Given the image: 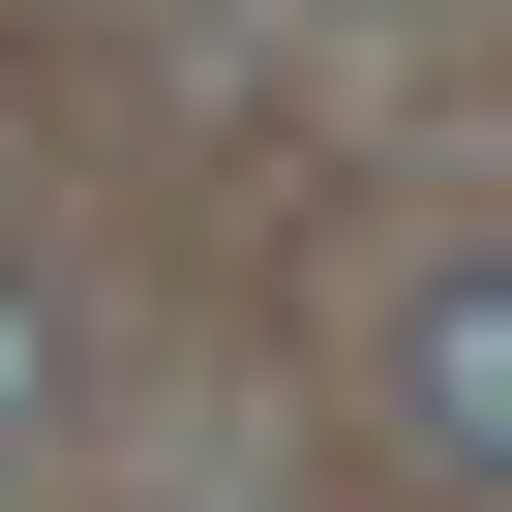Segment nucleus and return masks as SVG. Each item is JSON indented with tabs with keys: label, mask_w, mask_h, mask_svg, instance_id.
Listing matches in <instances>:
<instances>
[{
	"label": "nucleus",
	"mask_w": 512,
	"mask_h": 512,
	"mask_svg": "<svg viewBox=\"0 0 512 512\" xmlns=\"http://www.w3.org/2000/svg\"><path fill=\"white\" fill-rule=\"evenodd\" d=\"M181 512H241V482H181Z\"/></svg>",
	"instance_id": "obj_3"
},
{
	"label": "nucleus",
	"mask_w": 512,
	"mask_h": 512,
	"mask_svg": "<svg viewBox=\"0 0 512 512\" xmlns=\"http://www.w3.org/2000/svg\"><path fill=\"white\" fill-rule=\"evenodd\" d=\"M392 452L422 482H512V272H482V241L392 302Z\"/></svg>",
	"instance_id": "obj_1"
},
{
	"label": "nucleus",
	"mask_w": 512,
	"mask_h": 512,
	"mask_svg": "<svg viewBox=\"0 0 512 512\" xmlns=\"http://www.w3.org/2000/svg\"><path fill=\"white\" fill-rule=\"evenodd\" d=\"M31 392H61V332H31V272H0V422H31Z\"/></svg>",
	"instance_id": "obj_2"
}]
</instances>
